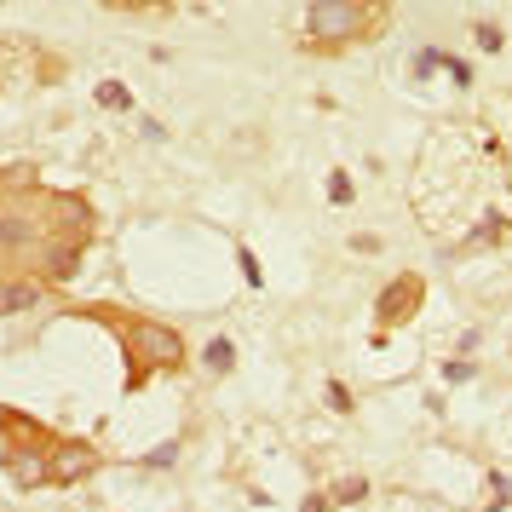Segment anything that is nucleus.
<instances>
[{
    "instance_id": "f257e3e1",
    "label": "nucleus",
    "mask_w": 512,
    "mask_h": 512,
    "mask_svg": "<svg viewBox=\"0 0 512 512\" xmlns=\"http://www.w3.org/2000/svg\"><path fill=\"white\" fill-rule=\"evenodd\" d=\"M380 24H386V0H311L305 6L311 47H346V41L380 35Z\"/></svg>"
},
{
    "instance_id": "f03ea898",
    "label": "nucleus",
    "mask_w": 512,
    "mask_h": 512,
    "mask_svg": "<svg viewBox=\"0 0 512 512\" xmlns=\"http://www.w3.org/2000/svg\"><path fill=\"white\" fill-rule=\"evenodd\" d=\"M127 346L139 357L133 380H144L150 369H179V363H185V340L162 323H127Z\"/></svg>"
},
{
    "instance_id": "7ed1b4c3",
    "label": "nucleus",
    "mask_w": 512,
    "mask_h": 512,
    "mask_svg": "<svg viewBox=\"0 0 512 512\" xmlns=\"http://www.w3.org/2000/svg\"><path fill=\"white\" fill-rule=\"evenodd\" d=\"M47 472L58 489H75L81 478H93L98 472V449L93 443H52L47 449Z\"/></svg>"
},
{
    "instance_id": "20e7f679",
    "label": "nucleus",
    "mask_w": 512,
    "mask_h": 512,
    "mask_svg": "<svg viewBox=\"0 0 512 512\" xmlns=\"http://www.w3.org/2000/svg\"><path fill=\"white\" fill-rule=\"evenodd\" d=\"M420 300H426V282L420 277H397L380 288V300H374V317H380V328H397V323H409L420 311Z\"/></svg>"
},
{
    "instance_id": "39448f33",
    "label": "nucleus",
    "mask_w": 512,
    "mask_h": 512,
    "mask_svg": "<svg viewBox=\"0 0 512 512\" xmlns=\"http://www.w3.org/2000/svg\"><path fill=\"white\" fill-rule=\"evenodd\" d=\"M6 472H12V484H24V489L52 484V472H47V449H24V443H12V449H6Z\"/></svg>"
},
{
    "instance_id": "423d86ee",
    "label": "nucleus",
    "mask_w": 512,
    "mask_h": 512,
    "mask_svg": "<svg viewBox=\"0 0 512 512\" xmlns=\"http://www.w3.org/2000/svg\"><path fill=\"white\" fill-rule=\"evenodd\" d=\"M29 305H41V282H0V317H18Z\"/></svg>"
},
{
    "instance_id": "0eeeda50",
    "label": "nucleus",
    "mask_w": 512,
    "mask_h": 512,
    "mask_svg": "<svg viewBox=\"0 0 512 512\" xmlns=\"http://www.w3.org/2000/svg\"><path fill=\"white\" fill-rule=\"evenodd\" d=\"M81 271V242H58L47 248V282H70Z\"/></svg>"
},
{
    "instance_id": "6e6552de",
    "label": "nucleus",
    "mask_w": 512,
    "mask_h": 512,
    "mask_svg": "<svg viewBox=\"0 0 512 512\" xmlns=\"http://www.w3.org/2000/svg\"><path fill=\"white\" fill-rule=\"evenodd\" d=\"M231 363H236V346H231V340H213V346H208V369L225 374Z\"/></svg>"
},
{
    "instance_id": "1a4fd4ad",
    "label": "nucleus",
    "mask_w": 512,
    "mask_h": 512,
    "mask_svg": "<svg viewBox=\"0 0 512 512\" xmlns=\"http://www.w3.org/2000/svg\"><path fill=\"white\" fill-rule=\"evenodd\" d=\"M0 242H6V248H18V242H29V225H24V219H12V213H6V219H0Z\"/></svg>"
},
{
    "instance_id": "9d476101",
    "label": "nucleus",
    "mask_w": 512,
    "mask_h": 512,
    "mask_svg": "<svg viewBox=\"0 0 512 512\" xmlns=\"http://www.w3.org/2000/svg\"><path fill=\"white\" fill-rule=\"evenodd\" d=\"M98 104H110V110H127V87H121V81H104V87H98Z\"/></svg>"
},
{
    "instance_id": "9b49d317",
    "label": "nucleus",
    "mask_w": 512,
    "mask_h": 512,
    "mask_svg": "<svg viewBox=\"0 0 512 512\" xmlns=\"http://www.w3.org/2000/svg\"><path fill=\"white\" fill-rule=\"evenodd\" d=\"M363 489H369L363 478H346V484L334 489V501H363Z\"/></svg>"
},
{
    "instance_id": "f8f14e48",
    "label": "nucleus",
    "mask_w": 512,
    "mask_h": 512,
    "mask_svg": "<svg viewBox=\"0 0 512 512\" xmlns=\"http://www.w3.org/2000/svg\"><path fill=\"white\" fill-rule=\"evenodd\" d=\"M478 47H484V52H495V47H501V29H495V24H484V29H478Z\"/></svg>"
},
{
    "instance_id": "ddd939ff",
    "label": "nucleus",
    "mask_w": 512,
    "mask_h": 512,
    "mask_svg": "<svg viewBox=\"0 0 512 512\" xmlns=\"http://www.w3.org/2000/svg\"><path fill=\"white\" fill-rule=\"evenodd\" d=\"M104 6H116V12H127V6H144V0H104Z\"/></svg>"
}]
</instances>
